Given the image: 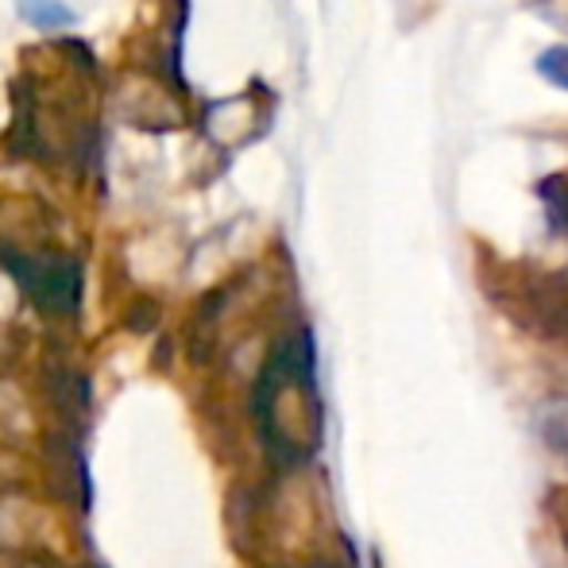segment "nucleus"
<instances>
[{
    "label": "nucleus",
    "instance_id": "obj_3",
    "mask_svg": "<svg viewBox=\"0 0 568 568\" xmlns=\"http://www.w3.org/2000/svg\"><path fill=\"white\" fill-rule=\"evenodd\" d=\"M0 263L16 275L20 291L47 314H74L82 302V267L70 255H31L12 244H0Z\"/></svg>",
    "mask_w": 568,
    "mask_h": 568
},
{
    "label": "nucleus",
    "instance_id": "obj_5",
    "mask_svg": "<svg viewBox=\"0 0 568 568\" xmlns=\"http://www.w3.org/2000/svg\"><path fill=\"white\" fill-rule=\"evenodd\" d=\"M538 429H541V437H546L549 449L568 460V398H554V403L541 406Z\"/></svg>",
    "mask_w": 568,
    "mask_h": 568
},
{
    "label": "nucleus",
    "instance_id": "obj_6",
    "mask_svg": "<svg viewBox=\"0 0 568 568\" xmlns=\"http://www.w3.org/2000/svg\"><path fill=\"white\" fill-rule=\"evenodd\" d=\"M538 74L546 78V82H554L557 90H568V47L557 43V47H546V51L538 54Z\"/></svg>",
    "mask_w": 568,
    "mask_h": 568
},
{
    "label": "nucleus",
    "instance_id": "obj_1",
    "mask_svg": "<svg viewBox=\"0 0 568 568\" xmlns=\"http://www.w3.org/2000/svg\"><path fill=\"white\" fill-rule=\"evenodd\" d=\"M252 406L263 445L283 464H302L322 449V398H317L314 341L306 329L271 348L255 379Z\"/></svg>",
    "mask_w": 568,
    "mask_h": 568
},
{
    "label": "nucleus",
    "instance_id": "obj_2",
    "mask_svg": "<svg viewBox=\"0 0 568 568\" xmlns=\"http://www.w3.org/2000/svg\"><path fill=\"white\" fill-rule=\"evenodd\" d=\"M499 302L518 325H526V333L538 337H565L568 333V278L565 275H546V271H518L507 267L503 275Z\"/></svg>",
    "mask_w": 568,
    "mask_h": 568
},
{
    "label": "nucleus",
    "instance_id": "obj_4",
    "mask_svg": "<svg viewBox=\"0 0 568 568\" xmlns=\"http://www.w3.org/2000/svg\"><path fill=\"white\" fill-rule=\"evenodd\" d=\"M16 12H20L23 23H31L36 31H51V36L70 31L78 23L74 8L62 4V0H20V4H16Z\"/></svg>",
    "mask_w": 568,
    "mask_h": 568
},
{
    "label": "nucleus",
    "instance_id": "obj_7",
    "mask_svg": "<svg viewBox=\"0 0 568 568\" xmlns=\"http://www.w3.org/2000/svg\"><path fill=\"white\" fill-rule=\"evenodd\" d=\"M549 510H554V523H557V530H561V541L568 546V491H565V487H561V491H554Z\"/></svg>",
    "mask_w": 568,
    "mask_h": 568
}]
</instances>
